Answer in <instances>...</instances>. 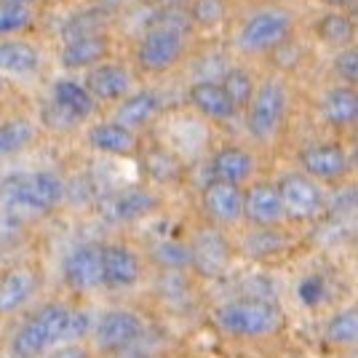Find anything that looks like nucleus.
Returning <instances> with one entry per match:
<instances>
[{
  "label": "nucleus",
  "instance_id": "nucleus-1",
  "mask_svg": "<svg viewBox=\"0 0 358 358\" xmlns=\"http://www.w3.org/2000/svg\"><path fill=\"white\" fill-rule=\"evenodd\" d=\"M64 198V182L54 171H30L11 174L0 182V206L6 214L30 217L48 214Z\"/></svg>",
  "mask_w": 358,
  "mask_h": 358
},
{
  "label": "nucleus",
  "instance_id": "nucleus-2",
  "mask_svg": "<svg viewBox=\"0 0 358 358\" xmlns=\"http://www.w3.org/2000/svg\"><path fill=\"white\" fill-rule=\"evenodd\" d=\"M67 315H70V308L64 302L41 305L11 334V343H8L11 358H41L48 348L59 345L67 327Z\"/></svg>",
  "mask_w": 358,
  "mask_h": 358
},
{
  "label": "nucleus",
  "instance_id": "nucleus-3",
  "mask_svg": "<svg viewBox=\"0 0 358 358\" xmlns=\"http://www.w3.org/2000/svg\"><path fill=\"white\" fill-rule=\"evenodd\" d=\"M217 324L236 337H268L281 329L284 315L265 299H236L217 310Z\"/></svg>",
  "mask_w": 358,
  "mask_h": 358
},
{
  "label": "nucleus",
  "instance_id": "nucleus-4",
  "mask_svg": "<svg viewBox=\"0 0 358 358\" xmlns=\"http://www.w3.org/2000/svg\"><path fill=\"white\" fill-rule=\"evenodd\" d=\"M286 105H289V96L278 80L270 78L259 89H254V96L249 102V115H246L249 134L254 139H262V142L273 139L284 126Z\"/></svg>",
  "mask_w": 358,
  "mask_h": 358
},
{
  "label": "nucleus",
  "instance_id": "nucleus-5",
  "mask_svg": "<svg viewBox=\"0 0 358 358\" xmlns=\"http://www.w3.org/2000/svg\"><path fill=\"white\" fill-rule=\"evenodd\" d=\"M289 32H292V16L281 8H262V11H254L241 24L236 43L246 54H262L289 41Z\"/></svg>",
  "mask_w": 358,
  "mask_h": 358
},
{
  "label": "nucleus",
  "instance_id": "nucleus-6",
  "mask_svg": "<svg viewBox=\"0 0 358 358\" xmlns=\"http://www.w3.org/2000/svg\"><path fill=\"white\" fill-rule=\"evenodd\" d=\"M185 54V35L164 24H155L142 32V41L136 45V64L145 73H166L179 64Z\"/></svg>",
  "mask_w": 358,
  "mask_h": 358
},
{
  "label": "nucleus",
  "instance_id": "nucleus-7",
  "mask_svg": "<svg viewBox=\"0 0 358 358\" xmlns=\"http://www.w3.org/2000/svg\"><path fill=\"white\" fill-rule=\"evenodd\" d=\"M187 252H190V268L203 278L222 275L230 265V254H233L227 238L214 227H201L187 243Z\"/></svg>",
  "mask_w": 358,
  "mask_h": 358
},
{
  "label": "nucleus",
  "instance_id": "nucleus-8",
  "mask_svg": "<svg viewBox=\"0 0 358 358\" xmlns=\"http://www.w3.org/2000/svg\"><path fill=\"white\" fill-rule=\"evenodd\" d=\"M275 187L284 203V214L292 220H313L324 209V193L318 182L305 174H286Z\"/></svg>",
  "mask_w": 358,
  "mask_h": 358
},
{
  "label": "nucleus",
  "instance_id": "nucleus-9",
  "mask_svg": "<svg viewBox=\"0 0 358 358\" xmlns=\"http://www.w3.org/2000/svg\"><path fill=\"white\" fill-rule=\"evenodd\" d=\"M142 318L131 310H110L94 329V343L102 353H118L142 337Z\"/></svg>",
  "mask_w": 358,
  "mask_h": 358
},
{
  "label": "nucleus",
  "instance_id": "nucleus-10",
  "mask_svg": "<svg viewBox=\"0 0 358 358\" xmlns=\"http://www.w3.org/2000/svg\"><path fill=\"white\" fill-rule=\"evenodd\" d=\"M64 284L73 292H91L102 286V246L80 243L64 259Z\"/></svg>",
  "mask_w": 358,
  "mask_h": 358
},
{
  "label": "nucleus",
  "instance_id": "nucleus-11",
  "mask_svg": "<svg viewBox=\"0 0 358 358\" xmlns=\"http://www.w3.org/2000/svg\"><path fill=\"white\" fill-rule=\"evenodd\" d=\"M299 166L305 177L310 179H340L348 171L350 161L343 145L321 142V145H308L299 152Z\"/></svg>",
  "mask_w": 358,
  "mask_h": 358
},
{
  "label": "nucleus",
  "instance_id": "nucleus-12",
  "mask_svg": "<svg viewBox=\"0 0 358 358\" xmlns=\"http://www.w3.org/2000/svg\"><path fill=\"white\" fill-rule=\"evenodd\" d=\"M243 217L257 227H275L284 222L286 214L278 187L270 182H259L249 187V193H243Z\"/></svg>",
  "mask_w": 358,
  "mask_h": 358
},
{
  "label": "nucleus",
  "instance_id": "nucleus-13",
  "mask_svg": "<svg viewBox=\"0 0 358 358\" xmlns=\"http://www.w3.org/2000/svg\"><path fill=\"white\" fill-rule=\"evenodd\" d=\"M142 278V265L129 246L107 243L102 246V284L113 289H129Z\"/></svg>",
  "mask_w": 358,
  "mask_h": 358
},
{
  "label": "nucleus",
  "instance_id": "nucleus-14",
  "mask_svg": "<svg viewBox=\"0 0 358 358\" xmlns=\"http://www.w3.org/2000/svg\"><path fill=\"white\" fill-rule=\"evenodd\" d=\"M203 209L217 224H236L243 220V190L238 185H227V182H214L203 187Z\"/></svg>",
  "mask_w": 358,
  "mask_h": 358
},
{
  "label": "nucleus",
  "instance_id": "nucleus-15",
  "mask_svg": "<svg viewBox=\"0 0 358 358\" xmlns=\"http://www.w3.org/2000/svg\"><path fill=\"white\" fill-rule=\"evenodd\" d=\"M131 83L134 78L126 67L120 64H110V62H102L96 67H91L89 75H86V91L96 99H105V102H115V99H126L129 91H131Z\"/></svg>",
  "mask_w": 358,
  "mask_h": 358
},
{
  "label": "nucleus",
  "instance_id": "nucleus-16",
  "mask_svg": "<svg viewBox=\"0 0 358 358\" xmlns=\"http://www.w3.org/2000/svg\"><path fill=\"white\" fill-rule=\"evenodd\" d=\"M155 206H158L155 193H150L145 187H129V190L110 195L102 203V214L110 222H136V220L148 217Z\"/></svg>",
  "mask_w": 358,
  "mask_h": 358
},
{
  "label": "nucleus",
  "instance_id": "nucleus-17",
  "mask_svg": "<svg viewBox=\"0 0 358 358\" xmlns=\"http://www.w3.org/2000/svg\"><path fill=\"white\" fill-rule=\"evenodd\" d=\"M38 292V273L24 265L6 270L0 275V315H8L27 305Z\"/></svg>",
  "mask_w": 358,
  "mask_h": 358
},
{
  "label": "nucleus",
  "instance_id": "nucleus-18",
  "mask_svg": "<svg viewBox=\"0 0 358 358\" xmlns=\"http://www.w3.org/2000/svg\"><path fill=\"white\" fill-rule=\"evenodd\" d=\"M254 158L241 148H222L211 155L209 174L214 182H227V185H241L254 174Z\"/></svg>",
  "mask_w": 358,
  "mask_h": 358
},
{
  "label": "nucleus",
  "instance_id": "nucleus-19",
  "mask_svg": "<svg viewBox=\"0 0 358 358\" xmlns=\"http://www.w3.org/2000/svg\"><path fill=\"white\" fill-rule=\"evenodd\" d=\"M110 54V43L105 35H94V38H80L73 43H64L59 51V64L67 70H91L96 64H102Z\"/></svg>",
  "mask_w": 358,
  "mask_h": 358
},
{
  "label": "nucleus",
  "instance_id": "nucleus-20",
  "mask_svg": "<svg viewBox=\"0 0 358 358\" xmlns=\"http://www.w3.org/2000/svg\"><path fill=\"white\" fill-rule=\"evenodd\" d=\"M321 115L334 129H348L358 118V94L353 86H334L321 99Z\"/></svg>",
  "mask_w": 358,
  "mask_h": 358
},
{
  "label": "nucleus",
  "instance_id": "nucleus-21",
  "mask_svg": "<svg viewBox=\"0 0 358 358\" xmlns=\"http://www.w3.org/2000/svg\"><path fill=\"white\" fill-rule=\"evenodd\" d=\"M190 102L198 113H203L211 120H233L238 113L233 102L224 96L222 86L211 80H195L190 86Z\"/></svg>",
  "mask_w": 358,
  "mask_h": 358
},
{
  "label": "nucleus",
  "instance_id": "nucleus-22",
  "mask_svg": "<svg viewBox=\"0 0 358 358\" xmlns=\"http://www.w3.org/2000/svg\"><path fill=\"white\" fill-rule=\"evenodd\" d=\"M158 110H161V96L152 91H139L120 102L115 123L126 126L129 131H136V129H145L150 120L158 115Z\"/></svg>",
  "mask_w": 358,
  "mask_h": 358
},
{
  "label": "nucleus",
  "instance_id": "nucleus-23",
  "mask_svg": "<svg viewBox=\"0 0 358 358\" xmlns=\"http://www.w3.org/2000/svg\"><path fill=\"white\" fill-rule=\"evenodd\" d=\"M89 145L107 155H131L136 150V134L115 120L96 123L89 131Z\"/></svg>",
  "mask_w": 358,
  "mask_h": 358
},
{
  "label": "nucleus",
  "instance_id": "nucleus-24",
  "mask_svg": "<svg viewBox=\"0 0 358 358\" xmlns=\"http://www.w3.org/2000/svg\"><path fill=\"white\" fill-rule=\"evenodd\" d=\"M51 99L62 107V110H67L75 120H83L89 118L91 113H94V96H91L86 86L83 83H78L73 78H59L57 83H54V89H51Z\"/></svg>",
  "mask_w": 358,
  "mask_h": 358
},
{
  "label": "nucleus",
  "instance_id": "nucleus-25",
  "mask_svg": "<svg viewBox=\"0 0 358 358\" xmlns=\"http://www.w3.org/2000/svg\"><path fill=\"white\" fill-rule=\"evenodd\" d=\"M41 67L38 48L27 41H0V73L32 75Z\"/></svg>",
  "mask_w": 358,
  "mask_h": 358
},
{
  "label": "nucleus",
  "instance_id": "nucleus-26",
  "mask_svg": "<svg viewBox=\"0 0 358 358\" xmlns=\"http://www.w3.org/2000/svg\"><path fill=\"white\" fill-rule=\"evenodd\" d=\"M107 19H110V11H105L102 6H91L86 11H78L73 14L64 24H62V41L64 43H73V41H80V38H94V35H105Z\"/></svg>",
  "mask_w": 358,
  "mask_h": 358
},
{
  "label": "nucleus",
  "instance_id": "nucleus-27",
  "mask_svg": "<svg viewBox=\"0 0 358 358\" xmlns=\"http://www.w3.org/2000/svg\"><path fill=\"white\" fill-rule=\"evenodd\" d=\"M35 139V126L27 118H11L0 123V158L27 150Z\"/></svg>",
  "mask_w": 358,
  "mask_h": 358
},
{
  "label": "nucleus",
  "instance_id": "nucleus-28",
  "mask_svg": "<svg viewBox=\"0 0 358 358\" xmlns=\"http://www.w3.org/2000/svg\"><path fill=\"white\" fill-rule=\"evenodd\" d=\"M318 38L329 45H337V48H348L353 45V35H356V27H353V19L345 16L343 11H331L327 14L321 22H318Z\"/></svg>",
  "mask_w": 358,
  "mask_h": 358
},
{
  "label": "nucleus",
  "instance_id": "nucleus-29",
  "mask_svg": "<svg viewBox=\"0 0 358 358\" xmlns=\"http://www.w3.org/2000/svg\"><path fill=\"white\" fill-rule=\"evenodd\" d=\"M145 171L150 174V179L169 185V182H177L182 174V164L177 161L174 152H169L166 148H152L145 152Z\"/></svg>",
  "mask_w": 358,
  "mask_h": 358
},
{
  "label": "nucleus",
  "instance_id": "nucleus-30",
  "mask_svg": "<svg viewBox=\"0 0 358 358\" xmlns=\"http://www.w3.org/2000/svg\"><path fill=\"white\" fill-rule=\"evenodd\" d=\"M220 86H222L224 96L233 102L236 110L249 107V102H252V96H254V80L246 70H241V67H230V70L222 75Z\"/></svg>",
  "mask_w": 358,
  "mask_h": 358
},
{
  "label": "nucleus",
  "instance_id": "nucleus-31",
  "mask_svg": "<svg viewBox=\"0 0 358 358\" xmlns=\"http://www.w3.org/2000/svg\"><path fill=\"white\" fill-rule=\"evenodd\" d=\"M286 238L275 227H257L243 241V252L249 257H273V254L284 252Z\"/></svg>",
  "mask_w": 358,
  "mask_h": 358
},
{
  "label": "nucleus",
  "instance_id": "nucleus-32",
  "mask_svg": "<svg viewBox=\"0 0 358 358\" xmlns=\"http://www.w3.org/2000/svg\"><path fill=\"white\" fill-rule=\"evenodd\" d=\"M358 337V318L356 308L340 310L337 315H331V321L327 324V340L334 345H353Z\"/></svg>",
  "mask_w": 358,
  "mask_h": 358
},
{
  "label": "nucleus",
  "instance_id": "nucleus-33",
  "mask_svg": "<svg viewBox=\"0 0 358 358\" xmlns=\"http://www.w3.org/2000/svg\"><path fill=\"white\" fill-rule=\"evenodd\" d=\"M152 259L164 270L190 268V252H187V243H182V241H161L152 249Z\"/></svg>",
  "mask_w": 358,
  "mask_h": 358
},
{
  "label": "nucleus",
  "instance_id": "nucleus-34",
  "mask_svg": "<svg viewBox=\"0 0 358 358\" xmlns=\"http://www.w3.org/2000/svg\"><path fill=\"white\" fill-rule=\"evenodd\" d=\"M30 22H32V11L27 8V6L0 0V38L27 30V27H30Z\"/></svg>",
  "mask_w": 358,
  "mask_h": 358
},
{
  "label": "nucleus",
  "instance_id": "nucleus-35",
  "mask_svg": "<svg viewBox=\"0 0 358 358\" xmlns=\"http://www.w3.org/2000/svg\"><path fill=\"white\" fill-rule=\"evenodd\" d=\"M193 24L217 27L224 19V0H193V8L187 11Z\"/></svg>",
  "mask_w": 358,
  "mask_h": 358
},
{
  "label": "nucleus",
  "instance_id": "nucleus-36",
  "mask_svg": "<svg viewBox=\"0 0 358 358\" xmlns=\"http://www.w3.org/2000/svg\"><path fill=\"white\" fill-rule=\"evenodd\" d=\"M43 123L48 129H54V131H73L80 120H75L67 110H62L54 99H48L43 107Z\"/></svg>",
  "mask_w": 358,
  "mask_h": 358
},
{
  "label": "nucleus",
  "instance_id": "nucleus-37",
  "mask_svg": "<svg viewBox=\"0 0 358 358\" xmlns=\"http://www.w3.org/2000/svg\"><path fill=\"white\" fill-rule=\"evenodd\" d=\"M334 70L337 75L345 80V86H356L358 80V54L353 45H348L343 48L340 54H337V59H334Z\"/></svg>",
  "mask_w": 358,
  "mask_h": 358
},
{
  "label": "nucleus",
  "instance_id": "nucleus-38",
  "mask_svg": "<svg viewBox=\"0 0 358 358\" xmlns=\"http://www.w3.org/2000/svg\"><path fill=\"white\" fill-rule=\"evenodd\" d=\"M91 327V315L86 310H73L70 308V315H67V327H64V337L62 340H78L83 337Z\"/></svg>",
  "mask_w": 358,
  "mask_h": 358
},
{
  "label": "nucleus",
  "instance_id": "nucleus-39",
  "mask_svg": "<svg viewBox=\"0 0 358 358\" xmlns=\"http://www.w3.org/2000/svg\"><path fill=\"white\" fill-rule=\"evenodd\" d=\"M299 299L305 305H318L324 299V278L321 275H308L302 284H299Z\"/></svg>",
  "mask_w": 358,
  "mask_h": 358
},
{
  "label": "nucleus",
  "instance_id": "nucleus-40",
  "mask_svg": "<svg viewBox=\"0 0 358 358\" xmlns=\"http://www.w3.org/2000/svg\"><path fill=\"white\" fill-rule=\"evenodd\" d=\"M331 217L334 220H343L345 214H353V209H356V190L350 187V190H345L343 195H334V201H331Z\"/></svg>",
  "mask_w": 358,
  "mask_h": 358
},
{
  "label": "nucleus",
  "instance_id": "nucleus-41",
  "mask_svg": "<svg viewBox=\"0 0 358 358\" xmlns=\"http://www.w3.org/2000/svg\"><path fill=\"white\" fill-rule=\"evenodd\" d=\"M48 358H89V350L80 345H64L59 350H54Z\"/></svg>",
  "mask_w": 358,
  "mask_h": 358
},
{
  "label": "nucleus",
  "instance_id": "nucleus-42",
  "mask_svg": "<svg viewBox=\"0 0 358 358\" xmlns=\"http://www.w3.org/2000/svg\"><path fill=\"white\" fill-rule=\"evenodd\" d=\"M134 0H99L96 6H102L105 11H118V8H123V6H131Z\"/></svg>",
  "mask_w": 358,
  "mask_h": 358
},
{
  "label": "nucleus",
  "instance_id": "nucleus-43",
  "mask_svg": "<svg viewBox=\"0 0 358 358\" xmlns=\"http://www.w3.org/2000/svg\"><path fill=\"white\" fill-rule=\"evenodd\" d=\"M179 3H182V0H150L152 8H174Z\"/></svg>",
  "mask_w": 358,
  "mask_h": 358
},
{
  "label": "nucleus",
  "instance_id": "nucleus-44",
  "mask_svg": "<svg viewBox=\"0 0 358 358\" xmlns=\"http://www.w3.org/2000/svg\"><path fill=\"white\" fill-rule=\"evenodd\" d=\"M327 6H334V8H345V6H350L353 0H324Z\"/></svg>",
  "mask_w": 358,
  "mask_h": 358
},
{
  "label": "nucleus",
  "instance_id": "nucleus-45",
  "mask_svg": "<svg viewBox=\"0 0 358 358\" xmlns=\"http://www.w3.org/2000/svg\"><path fill=\"white\" fill-rule=\"evenodd\" d=\"M8 3H19V6H27V8H30L35 0H8Z\"/></svg>",
  "mask_w": 358,
  "mask_h": 358
},
{
  "label": "nucleus",
  "instance_id": "nucleus-46",
  "mask_svg": "<svg viewBox=\"0 0 358 358\" xmlns=\"http://www.w3.org/2000/svg\"><path fill=\"white\" fill-rule=\"evenodd\" d=\"M0 89H3V80H0Z\"/></svg>",
  "mask_w": 358,
  "mask_h": 358
},
{
  "label": "nucleus",
  "instance_id": "nucleus-47",
  "mask_svg": "<svg viewBox=\"0 0 358 358\" xmlns=\"http://www.w3.org/2000/svg\"><path fill=\"white\" fill-rule=\"evenodd\" d=\"M297 358H299V356H297Z\"/></svg>",
  "mask_w": 358,
  "mask_h": 358
}]
</instances>
